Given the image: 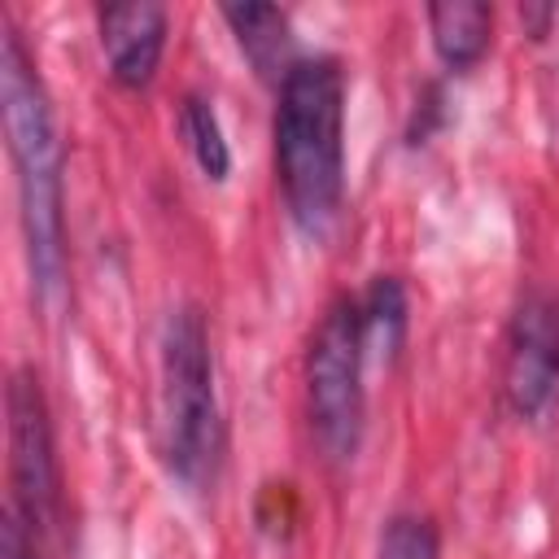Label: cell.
<instances>
[{"label":"cell","instance_id":"cell-1","mask_svg":"<svg viewBox=\"0 0 559 559\" xmlns=\"http://www.w3.org/2000/svg\"><path fill=\"white\" fill-rule=\"evenodd\" d=\"M275 175L297 227L319 236L345 192V74L328 52L297 57L275 87Z\"/></svg>","mask_w":559,"mask_h":559},{"label":"cell","instance_id":"cell-2","mask_svg":"<svg viewBox=\"0 0 559 559\" xmlns=\"http://www.w3.org/2000/svg\"><path fill=\"white\" fill-rule=\"evenodd\" d=\"M0 100H4L9 157H13V175H17L31 280L44 297H52L61 288V266H66L61 140H57L52 105L35 74V61L9 22H4V39H0Z\"/></svg>","mask_w":559,"mask_h":559},{"label":"cell","instance_id":"cell-3","mask_svg":"<svg viewBox=\"0 0 559 559\" xmlns=\"http://www.w3.org/2000/svg\"><path fill=\"white\" fill-rule=\"evenodd\" d=\"M162 437L166 463L183 485H205L218 463L223 419L214 393V358L201 310L179 306L162 328Z\"/></svg>","mask_w":559,"mask_h":559},{"label":"cell","instance_id":"cell-4","mask_svg":"<svg viewBox=\"0 0 559 559\" xmlns=\"http://www.w3.org/2000/svg\"><path fill=\"white\" fill-rule=\"evenodd\" d=\"M362 310L358 297H336L306 349V406L310 428L328 459L345 463L362 437Z\"/></svg>","mask_w":559,"mask_h":559},{"label":"cell","instance_id":"cell-5","mask_svg":"<svg viewBox=\"0 0 559 559\" xmlns=\"http://www.w3.org/2000/svg\"><path fill=\"white\" fill-rule=\"evenodd\" d=\"M9 411V485H13V515L39 533L57 515V454H52V424L39 376L17 367L4 393Z\"/></svg>","mask_w":559,"mask_h":559},{"label":"cell","instance_id":"cell-6","mask_svg":"<svg viewBox=\"0 0 559 559\" xmlns=\"http://www.w3.org/2000/svg\"><path fill=\"white\" fill-rule=\"evenodd\" d=\"M502 389L515 415L537 419L559 389V306L546 293H528L515 306L507 332Z\"/></svg>","mask_w":559,"mask_h":559},{"label":"cell","instance_id":"cell-7","mask_svg":"<svg viewBox=\"0 0 559 559\" xmlns=\"http://www.w3.org/2000/svg\"><path fill=\"white\" fill-rule=\"evenodd\" d=\"M100 48H105L109 74L122 87H144L157 74V61L166 48V9L148 4V0L105 4L100 9Z\"/></svg>","mask_w":559,"mask_h":559},{"label":"cell","instance_id":"cell-8","mask_svg":"<svg viewBox=\"0 0 559 559\" xmlns=\"http://www.w3.org/2000/svg\"><path fill=\"white\" fill-rule=\"evenodd\" d=\"M227 26L236 31L240 52L249 57V66L271 79L275 87L284 83V74L297 66L293 57V31H288V13L280 4H262V0H245V4H223Z\"/></svg>","mask_w":559,"mask_h":559},{"label":"cell","instance_id":"cell-9","mask_svg":"<svg viewBox=\"0 0 559 559\" xmlns=\"http://www.w3.org/2000/svg\"><path fill=\"white\" fill-rule=\"evenodd\" d=\"M428 31H432L437 57L454 70H467L489 48L493 9L485 0H441V4H428Z\"/></svg>","mask_w":559,"mask_h":559},{"label":"cell","instance_id":"cell-10","mask_svg":"<svg viewBox=\"0 0 559 559\" xmlns=\"http://www.w3.org/2000/svg\"><path fill=\"white\" fill-rule=\"evenodd\" d=\"M358 310H362V341H367V354L393 358L397 345H402V336H406V288H402V280L376 275L371 288L358 297Z\"/></svg>","mask_w":559,"mask_h":559},{"label":"cell","instance_id":"cell-11","mask_svg":"<svg viewBox=\"0 0 559 559\" xmlns=\"http://www.w3.org/2000/svg\"><path fill=\"white\" fill-rule=\"evenodd\" d=\"M179 131L197 157V166L210 175V179H227L231 170V148H227V135H223V122H218V109L205 92H188L183 105H179Z\"/></svg>","mask_w":559,"mask_h":559},{"label":"cell","instance_id":"cell-12","mask_svg":"<svg viewBox=\"0 0 559 559\" xmlns=\"http://www.w3.org/2000/svg\"><path fill=\"white\" fill-rule=\"evenodd\" d=\"M380 559H441V542L432 520L424 515H393L380 537Z\"/></svg>","mask_w":559,"mask_h":559},{"label":"cell","instance_id":"cell-13","mask_svg":"<svg viewBox=\"0 0 559 559\" xmlns=\"http://www.w3.org/2000/svg\"><path fill=\"white\" fill-rule=\"evenodd\" d=\"M0 559H35V533L9 511L0 528Z\"/></svg>","mask_w":559,"mask_h":559}]
</instances>
